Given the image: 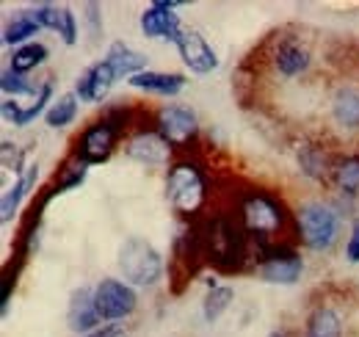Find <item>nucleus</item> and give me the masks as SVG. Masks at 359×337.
Listing matches in <instances>:
<instances>
[{
	"label": "nucleus",
	"instance_id": "1",
	"mask_svg": "<svg viewBox=\"0 0 359 337\" xmlns=\"http://www.w3.org/2000/svg\"><path fill=\"white\" fill-rule=\"evenodd\" d=\"M119 268L133 285H155L163 274V260L149 241L133 235L119 246Z\"/></svg>",
	"mask_w": 359,
	"mask_h": 337
},
{
	"label": "nucleus",
	"instance_id": "2",
	"mask_svg": "<svg viewBox=\"0 0 359 337\" xmlns=\"http://www.w3.org/2000/svg\"><path fill=\"white\" fill-rule=\"evenodd\" d=\"M166 197L180 213L199 211L205 202V177L194 164H175L166 177Z\"/></svg>",
	"mask_w": 359,
	"mask_h": 337
},
{
	"label": "nucleus",
	"instance_id": "3",
	"mask_svg": "<svg viewBox=\"0 0 359 337\" xmlns=\"http://www.w3.org/2000/svg\"><path fill=\"white\" fill-rule=\"evenodd\" d=\"M337 230H340L337 213L326 205H304L299 211V232L310 249L318 252L332 249V244L337 241Z\"/></svg>",
	"mask_w": 359,
	"mask_h": 337
},
{
	"label": "nucleus",
	"instance_id": "4",
	"mask_svg": "<svg viewBox=\"0 0 359 337\" xmlns=\"http://www.w3.org/2000/svg\"><path fill=\"white\" fill-rule=\"evenodd\" d=\"M116 117H119V111H114L108 119L91 125L89 130L81 136V141H78V161H81L83 166L102 164V161L111 158V152H114V147H116V138H119V133H122V125H125V122H116Z\"/></svg>",
	"mask_w": 359,
	"mask_h": 337
},
{
	"label": "nucleus",
	"instance_id": "5",
	"mask_svg": "<svg viewBox=\"0 0 359 337\" xmlns=\"http://www.w3.org/2000/svg\"><path fill=\"white\" fill-rule=\"evenodd\" d=\"M282 221H285L282 208L266 194H255L243 202V224H246L249 235H255L260 241L276 235L282 230Z\"/></svg>",
	"mask_w": 359,
	"mask_h": 337
},
{
	"label": "nucleus",
	"instance_id": "6",
	"mask_svg": "<svg viewBox=\"0 0 359 337\" xmlns=\"http://www.w3.org/2000/svg\"><path fill=\"white\" fill-rule=\"evenodd\" d=\"M135 293L130 285L119 279H102L94 288V304L102 321H122L135 310Z\"/></svg>",
	"mask_w": 359,
	"mask_h": 337
},
{
	"label": "nucleus",
	"instance_id": "7",
	"mask_svg": "<svg viewBox=\"0 0 359 337\" xmlns=\"http://www.w3.org/2000/svg\"><path fill=\"white\" fill-rule=\"evenodd\" d=\"M180 3L177 0H158L152 3L144 14H141V31L144 37H152V39H169L175 44L182 31V22H180V14H175Z\"/></svg>",
	"mask_w": 359,
	"mask_h": 337
},
{
	"label": "nucleus",
	"instance_id": "8",
	"mask_svg": "<svg viewBox=\"0 0 359 337\" xmlns=\"http://www.w3.org/2000/svg\"><path fill=\"white\" fill-rule=\"evenodd\" d=\"M175 44H177L185 67H191V72L208 75V72H213V70L219 67V58H216L213 47L205 42L202 34H196V31H191V28H182Z\"/></svg>",
	"mask_w": 359,
	"mask_h": 337
},
{
	"label": "nucleus",
	"instance_id": "9",
	"mask_svg": "<svg viewBox=\"0 0 359 337\" xmlns=\"http://www.w3.org/2000/svg\"><path fill=\"white\" fill-rule=\"evenodd\" d=\"M158 133L169 144H177V147L188 144L194 138V133H196L194 111L185 108V105H166V108H161V114H158Z\"/></svg>",
	"mask_w": 359,
	"mask_h": 337
},
{
	"label": "nucleus",
	"instance_id": "10",
	"mask_svg": "<svg viewBox=\"0 0 359 337\" xmlns=\"http://www.w3.org/2000/svg\"><path fill=\"white\" fill-rule=\"evenodd\" d=\"M100 312L94 304V291L91 288H78L69 296V310H67V324L72 332H97L100 324Z\"/></svg>",
	"mask_w": 359,
	"mask_h": 337
},
{
	"label": "nucleus",
	"instance_id": "11",
	"mask_svg": "<svg viewBox=\"0 0 359 337\" xmlns=\"http://www.w3.org/2000/svg\"><path fill=\"white\" fill-rule=\"evenodd\" d=\"M116 81L111 64L102 58L97 61L94 67H89L81 78H78V86H75V97H81L83 103H102L105 94L111 91V86Z\"/></svg>",
	"mask_w": 359,
	"mask_h": 337
},
{
	"label": "nucleus",
	"instance_id": "12",
	"mask_svg": "<svg viewBox=\"0 0 359 337\" xmlns=\"http://www.w3.org/2000/svg\"><path fill=\"white\" fill-rule=\"evenodd\" d=\"M304 271L302 257L293 252H269L263 265H260V277L273 285H293Z\"/></svg>",
	"mask_w": 359,
	"mask_h": 337
},
{
	"label": "nucleus",
	"instance_id": "13",
	"mask_svg": "<svg viewBox=\"0 0 359 337\" xmlns=\"http://www.w3.org/2000/svg\"><path fill=\"white\" fill-rule=\"evenodd\" d=\"M128 155L138 164L158 166L169 158V141L161 133H138L128 144Z\"/></svg>",
	"mask_w": 359,
	"mask_h": 337
},
{
	"label": "nucleus",
	"instance_id": "14",
	"mask_svg": "<svg viewBox=\"0 0 359 337\" xmlns=\"http://www.w3.org/2000/svg\"><path fill=\"white\" fill-rule=\"evenodd\" d=\"M332 119L343 130H359V86H340L334 91Z\"/></svg>",
	"mask_w": 359,
	"mask_h": 337
},
{
	"label": "nucleus",
	"instance_id": "15",
	"mask_svg": "<svg viewBox=\"0 0 359 337\" xmlns=\"http://www.w3.org/2000/svg\"><path fill=\"white\" fill-rule=\"evenodd\" d=\"M310 67V53L296 42H282L273 53V70L282 78H296L302 72H307Z\"/></svg>",
	"mask_w": 359,
	"mask_h": 337
},
{
	"label": "nucleus",
	"instance_id": "16",
	"mask_svg": "<svg viewBox=\"0 0 359 337\" xmlns=\"http://www.w3.org/2000/svg\"><path fill=\"white\" fill-rule=\"evenodd\" d=\"M105 61L111 64V70H114L116 81H119V78H135V75H141V72H144V67H147V58H144L141 53H135L133 47H128L125 42L111 44V50H108Z\"/></svg>",
	"mask_w": 359,
	"mask_h": 337
},
{
	"label": "nucleus",
	"instance_id": "17",
	"mask_svg": "<svg viewBox=\"0 0 359 337\" xmlns=\"http://www.w3.org/2000/svg\"><path fill=\"white\" fill-rule=\"evenodd\" d=\"M128 84L133 88H144V91H152V94H161V97H175L177 91L185 88V75L180 72H141L130 78Z\"/></svg>",
	"mask_w": 359,
	"mask_h": 337
},
{
	"label": "nucleus",
	"instance_id": "18",
	"mask_svg": "<svg viewBox=\"0 0 359 337\" xmlns=\"http://www.w3.org/2000/svg\"><path fill=\"white\" fill-rule=\"evenodd\" d=\"M50 94H53V84L45 81L42 88H39V94L34 97V103L25 105V108H20L14 100H3V119H8V122H14V125H20V127L31 125V122L45 111V105L50 103Z\"/></svg>",
	"mask_w": 359,
	"mask_h": 337
},
{
	"label": "nucleus",
	"instance_id": "19",
	"mask_svg": "<svg viewBox=\"0 0 359 337\" xmlns=\"http://www.w3.org/2000/svg\"><path fill=\"white\" fill-rule=\"evenodd\" d=\"M304 337H343V321L337 310H332L329 304H318L307 318Z\"/></svg>",
	"mask_w": 359,
	"mask_h": 337
},
{
	"label": "nucleus",
	"instance_id": "20",
	"mask_svg": "<svg viewBox=\"0 0 359 337\" xmlns=\"http://www.w3.org/2000/svg\"><path fill=\"white\" fill-rule=\"evenodd\" d=\"M36 177H39V166H28V171L3 194V202H0V218H3V224L6 221H11V216L17 213L20 208V202H22V197L28 194V188L36 183Z\"/></svg>",
	"mask_w": 359,
	"mask_h": 337
},
{
	"label": "nucleus",
	"instance_id": "21",
	"mask_svg": "<svg viewBox=\"0 0 359 337\" xmlns=\"http://www.w3.org/2000/svg\"><path fill=\"white\" fill-rule=\"evenodd\" d=\"M42 28L34 22V17H31V11H22V14H17L8 25H6V31H3V42L6 44H20V42H28L31 37H36ZM31 44V42H28Z\"/></svg>",
	"mask_w": 359,
	"mask_h": 337
},
{
	"label": "nucleus",
	"instance_id": "22",
	"mask_svg": "<svg viewBox=\"0 0 359 337\" xmlns=\"http://www.w3.org/2000/svg\"><path fill=\"white\" fill-rule=\"evenodd\" d=\"M45 58H47L45 44H39V42L22 44V47H17L14 55H11V70L20 72V75H25V72H31L34 67H39Z\"/></svg>",
	"mask_w": 359,
	"mask_h": 337
},
{
	"label": "nucleus",
	"instance_id": "23",
	"mask_svg": "<svg viewBox=\"0 0 359 337\" xmlns=\"http://www.w3.org/2000/svg\"><path fill=\"white\" fill-rule=\"evenodd\" d=\"M75 117H78V97H75V94H64V97H58V100L47 108L45 122L50 127H64V125H69Z\"/></svg>",
	"mask_w": 359,
	"mask_h": 337
},
{
	"label": "nucleus",
	"instance_id": "24",
	"mask_svg": "<svg viewBox=\"0 0 359 337\" xmlns=\"http://www.w3.org/2000/svg\"><path fill=\"white\" fill-rule=\"evenodd\" d=\"M232 298H235V291H232V288H216V285H213L210 293H208V298H205V307H202L205 321H208V324L219 321L226 310H229Z\"/></svg>",
	"mask_w": 359,
	"mask_h": 337
},
{
	"label": "nucleus",
	"instance_id": "25",
	"mask_svg": "<svg viewBox=\"0 0 359 337\" xmlns=\"http://www.w3.org/2000/svg\"><path fill=\"white\" fill-rule=\"evenodd\" d=\"M334 177H337V185L346 191V194H357L359 191V155H351L346 161H340L334 168Z\"/></svg>",
	"mask_w": 359,
	"mask_h": 337
},
{
	"label": "nucleus",
	"instance_id": "26",
	"mask_svg": "<svg viewBox=\"0 0 359 337\" xmlns=\"http://www.w3.org/2000/svg\"><path fill=\"white\" fill-rule=\"evenodd\" d=\"M0 88H3L6 94H14V97H20V94H36V88L31 86V81H28L25 75L14 72L11 67L3 70V75H0Z\"/></svg>",
	"mask_w": 359,
	"mask_h": 337
},
{
	"label": "nucleus",
	"instance_id": "27",
	"mask_svg": "<svg viewBox=\"0 0 359 337\" xmlns=\"http://www.w3.org/2000/svg\"><path fill=\"white\" fill-rule=\"evenodd\" d=\"M302 166H304L307 174L320 177V174H323V168H326V155H323L320 150H315V147H307V150L302 152Z\"/></svg>",
	"mask_w": 359,
	"mask_h": 337
},
{
	"label": "nucleus",
	"instance_id": "28",
	"mask_svg": "<svg viewBox=\"0 0 359 337\" xmlns=\"http://www.w3.org/2000/svg\"><path fill=\"white\" fill-rule=\"evenodd\" d=\"M58 37H61L67 44L78 42V22H75V14H72L69 8H64V20H61V31H58Z\"/></svg>",
	"mask_w": 359,
	"mask_h": 337
},
{
	"label": "nucleus",
	"instance_id": "29",
	"mask_svg": "<svg viewBox=\"0 0 359 337\" xmlns=\"http://www.w3.org/2000/svg\"><path fill=\"white\" fill-rule=\"evenodd\" d=\"M346 257L351 263H359V218L351 227V238H348V246H346Z\"/></svg>",
	"mask_w": 359,
	"mask_h": 337
},
{
	"label": "nucleus",
	"instance_id": "30",
	"mask_svg": "<svg viewBox=\"0 0 359 337\" xmlns=\"http://www.w3.org/2000/svg\"><path fill=\"white\" fill-rule=\"evenodd\" d=\"M86 337H128V332L119 324H111V326H102V329H97V332H91Z\"/></svg>",
	"mask_w": 359,
	"mask_h": 337
},
{
	"label": "nucleus",
	"instance_id": "31",
	"mask_svg": "<svg viewBox=\"0 0 359 337\" xmlns=\"http://www.w3.org/2000/svg\"><path fill=\"white\" fill-rule=\"evenodd\" d=\"M8 161H11V144L3 141V164L8 166ZM14 166H17V171H20V155H14Z\"/></svg>",
	"mask_w": 359,
	"mask_h": 337
}]
</instances>
